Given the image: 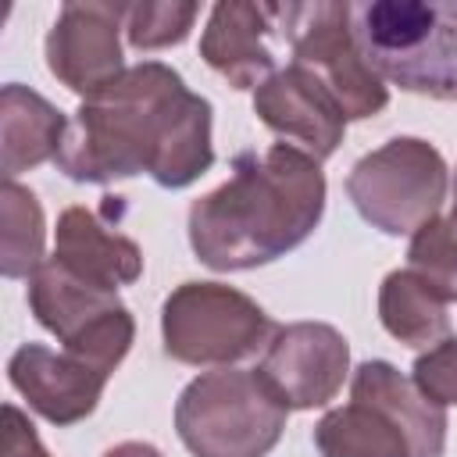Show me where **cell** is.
<instances>
[{
    "label": "cell",
    "mask_w": 457,
    "mask_h": 457,
    "mask_svg": "<svg viewBox=\"0 0 457 457\" xmlns=\"http://www.w3.org/2000/svg\"><path fill=\"white\" fill-rule=\"evenodd\" d=\"M57 168L75 182H114L146 171L182 189L214 164L211 104L161 61L125 68L68 118Z\"/></svg>",
    "instance_id": "cell-1"
},
{
    "label": "cell",
    "mask_w": 457,
    "mask_h": 457,
    "mask_svg": "<svg viewBox=\"0 0 457 457\" xmlns=\"http://www.w3.org/2000/svg\"><path fill=\"white\" fill-rule=\"evenodd\" d=\"M325 207V175L289 143L239 154L232 179L189 207L193 253L214 271H243L300 246Z\"/></svg>",
    "instance_id": "cell-2"
},
{
    "label": "cell",
    "mask_w": 457,
    "mask_h": 457,
    "mask_svg": "<svg viewBox=\"0 0 457 457\" xmlns=\"http://www.w3.org/2000/svg\"><path fill=\"white\" fill-rule=\"evenodd\" d=\"M314 443L321 457H443L446 407L389 361H364L350 378V403L318 421Z\"/></svg>",
    "instance_id": "cell-3"
},
{
    "label": "cell",
    "mask_w": 457,
    "mask_h": 457,
    "mask_svg": "<svg viewBox=\"0 0 457 457\" xmlns=\"http://www.w3.org/2000/svg\"><path fill=\"white\" fill-rule=\"evenodd\" d=\"M350 32L378 79L432 100H457V0L350 4Z\"/></svg>",
    "instance_id": "cell-4"
},
{
    "label": "cell",
    "mask_w": 457,
    "mask_h": 457,
    "mask_svg": "<svg viewBox=\"0 0 457 457\" xmlns=\"http://www.w3.org/2000/svg\"><path fill=\"white\" fill-rule=\"evenodd\" d=\"M289 407L261 371L218 368L193 378L175 403V428L193 457H268Z\"/></svg>",
    "instance_id": "cell-5"
},
{
    "label": "cell",
    "mask_w": 457,
    "mask_h": 457,
    "mask_svg": "<svg viewBox=\"0 0 457 457\" xmlns=\"http://www.w3.org/2000/svg\"><path fill=\"white\" fill-rule=\"evenodd\" d=\"M346 193L357 214L386 236H414L428 225L446 193V164L436 146L425 139L403 136L364 154L350 179Z\"/></svg>",
    "instance_id": "cell-6"
},
{
    "label": "cell",
    "mask_w": 457,
    "mask_h": 457,
    "mask_svg": "<svg viewBox=\"0 0 457 457\" xmlns=\"http://www.w3.org/2000/svg\"><path fill=\"white\" fill-rule=\"evenodd\" d=\"M164 350L196 368H228L264 346L275 332L268 314L221 282H186L164 300Z\"/></svg>",
    "instance_id": "cell-7"
},
{
    "label": "cell",
    "mask_w": 457,
    "mask_h": 457,
    "mask_svg": "<svg viewBox=\"0 0 457 457\" xmlns=\"http://www.w3.org/2000/svg\"><path fill=\"white\" fill-rule=\"evenodd\" d=\"M286 36L293 64L307 68L350 118H371L389 93L371 71L350 32V4H286Z\"/></svg>",
    "instance_id": "cell-8"
},
{
    "label": "cell",
    "mask_w": 457,
    "mask_h": 457,
    "mask_svg": "<svg viewBox=\"0 0 457 457\" xmlns=\"http://www.w3.org/2000/svg\"><path fill=\"white\" fill-rule=\"evenodd\" d=\"M350 364L346 339L325 321H293L271 332L268 350L257 364L261 378L278 393V400L293 411L328 403Z\"/></svg>",
    "instance_id": "cell-9"
},
{
    "label": "cell",
    "mask_w": 457,
    "mask_h": 457,
    "mask_svg": "<svg viewBox=\"0 0 457 457\" xmlns=\"http://www.w3.org/2000/svg\"><path fill=\"white\" fill-rule=\"evenodd\" d=\"M111 371L114 368L93 353L71 346L50 350L43 343L18 346L7 364L11 386L50 425H75L86 414H93Z\"/></svg>",
    "instance_id": "cell-10"
},
{
    "label": "cell",
    "mask_w": 457,
    "mask_h": 457,
    "mask_svg": "<svg viewBox=\"0 0 457 457\" xmlns=\"http://www.w3.org/2000/svg\"><path fill=\"white\" fill-rule=\"evenodd\" d=\"M275 39L286 36V4H214L200 36V57L236 89H257L275 71Z\"/></svg>",
    "instance_id": "cell-11"
},
{
    "label": "cell",
    "mask_w": 457,
    "mask_h": 457,
    "mask_svg": "<svg viewBox=\"0 0 457 457\" xmlns=\"http://www.w3.org/2000/svg\"><path fill=\"white\" fill-rule=\"evenodd\" d=\"M118 29L125 4H64L46 36V68L68 89L93 96L125 71Z\"/></svg>",
    "instance_id": "cell-12"
},
{
    "label": "cell",
    "mask_w": 457,
    "mask_h": 457,
    "mask_svg": "<svg viewBox=\"0 0 457 457\" xmlns=\"http://www.w3.org/2000/svg\"><path fill=\"white\" fill-rule=\"evenodd\" d=\"M253 111L275 136H286L289 146L303 150L314 161L336 154L346 132V114L336 104V96L307 68L293 61L282 71H275L264 86H257Z\"/></svg>",
    "instance_id": "cell-13"
},
{
    "label": "cell",
    "mask_w": 457,
    "mask_h": 457,
    "mask_svg": "<svg viewBox=\"0 0 457 457\" xmlns=\"http://www.w3.org/2000/svg\"><path fill=\"white\" fill-rule=\"evenodd\" d=\"M29 307L36 321L50 328L61 346H68L121 311V300L114 289L82 278L57 257H46L29 278Z\"/></svg>",
    "instance_id": "cell-14"
},
{
    "label": "cell",
    "mask_w": 457,
    "mask_h": 457,
    "mask_svg": "<svg viewBox=\"0 0 457 457\" xmlns=\"http://www.w3.org/2000/svg\"><path fill=\"white\" fill-rule=\"evenodd\" d=\"M54 257L64 261L71 271L96 286H125L143 271L139 246L118 232H111L93 211L86 207H68L57 218V243Z\"/></svg>",
    "instance_id": "cell-15"
},
{
    "label": "cell",
    "mask_w": 457,
    "mask_h": 457,
    "mask_svg": "<svg viewBox=\"0 0 457 457\" xmlns=\"http://www.w3.org/2000/svg\"><path fill=\"white\" fill-rule=\"evenodd\" d=\"M68 118L39 93L11 82L0 93V164L4 179L57 157Z\"/></svg>",
    "instance_id": "cell-16"
},
{
    "label": "cell",
    "mask_w": 457,
    "mask_h": 457,
    "mask_svg": "<svg viewBox=\"0 0 457 457\" xmlns=\"http://www.w3.org/2000/svg\"><path fill=\"white\" fill-rule=\"evenodd\" d=\"M446 300L411 268L389 271L378 289V318L389 336L407 346H436L450 332Z\"/></svg>",
    "instance_id": "cell-17"
},
{
    "label": "cell",
    "mask_w": 457,
    "mask_h": 457,
    "mask_svg": "<svg viewBox=\"0 0 457 457\" xmlns=\"http://www.w3.org/2000/svg\"><path fill=\"white\" fill-rule=\"evenodd\" d=\"M0 243H4V275L7 278H32V271L46 261L43 257V211L36 196L4 179L0 189Z\"/></svg>",
    "instance_id": "cell-18"
},
{
    "label": "cell",
    "mask_w": 457,
    "mask_h": 457,
    "mask_svg": "<svg viewBox=\"0 0 457 457\" xmlns=\"http://www.w3.org/2000/svg\"><path fill=\"white\" fill-rule=\"evenodd\" d=\"M407 268L421 275L446 303L457 300V221L432 218L411 236Z\"/></svg>",
    "instance_id": "cell-19"
},
{
    "label": "cell",
    "mask_w": 457,
    "mask_h": 457,
    "mask_svg": "<svg viewBox=\"0 0 457 457\" xmlns=\"http://www.w3.org/2000/svg\"><path fill=\"white\" fill-rule=\"evenodd\" d=\"M196 4H125V36L136 50H161L182 43L196 21Z\"/></svg>",
    "instance_id": "cell-20"
},
{
    "label": "cell",
    "mask_w": 457,
    "mask_h": 457,
    "mask_svg": "<svg viewBox=\"0 0 457 457\" xmlns=\"http://www.w3.org/2000/svg\"><path fill=\"white\" fill-rule=\"evenodd\" d=\"M414 386L436 403H457V339L436 343L414 361Z\"/></svg>",
    "instance_id": "cell-21"
},
{
    "label": "cell",
    "mask_w": 457,
    "mask_h": 457,
    "mask_svg": "<svg viewBox=\"0 0 457 457\" xmlns=\"http://www.w3.org/2000/svg\"><path fill=\"white\" fill-rule=\"evenodd\" d=\"M4 457H50L43 450L36 428L14 403L4 407Z\"/></svg>",
    "instance_id": "cell-22"
},
{
    "label": "cell",
    "mask_w": 457,
    "mask_h": 457,
    "mask_svg": "<svg viewBox=\"0 0 457 457\" xmlns=\"http://www.w3.org/2000/svg\"><path fill=\"white\" fill-rule=\"evenodd\" d=\"M104 457H161L150 443H118V446H111Z\"/></svg>",
    "instance_id": "cell-23"
},
{
    "label": "cell",
    "mask_w": 457,
    "mask_h": 457,
    "mask_svg": "<svg viewBox=\"0 0 457 457\" xmlns=\"http://www.w3.org/2000/svg\"><path fill=\"white\" fill-rule=\"evenodd\" d=\"M453 221H457V179H453V214H450Z\"/></svg>",
    "instance_id": "cell-24"
}]
</instances>
